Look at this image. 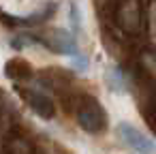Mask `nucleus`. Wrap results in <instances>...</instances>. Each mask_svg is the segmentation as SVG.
<instances>
[{"instance_id":"1","label":"nucleus","mask_w":156,"mask_h":154,"mask_svg":"<svg viewBox=\"0 0 156 154\" xmlns=\"http://www.w3.org/2000/svg\"><path fill=\"white\" fill-rule=\"evenodd\" d=\"M118 137L137 154H156V141L150 139L147 135H143L137 126H133L130 122H120L118 124Z\"/></svg>"},{"instance_id":"5","label":"nucleus","mask_w":156,"mask_h":154,"mask_svg":"<svg viewBox=\"0 0 156 154\" xmlns=\"http://www.w3.org/2000/svg\"><path fill=\"white\" fill-rule=\"evenodd\" d=\"M69 20H71L73 30H75V32H79V28H81V13H79L77 2H71V15H69Z\"/></svg>"},{"instance_id":"4","label":"nucleus","mask_w":156,"mask_h":154,"mask_svg":"<svg viewBox=\"0 0 156 154\" xmlns=\"http://www.w3.org/2000/svg\"><path fill=\"white\" fill-rule=\"evenodd\" d=\"M28 105H30L39 116H43V118H47V120L54 116V105H51V101H49L45 94L37 92V90H30V94H28Z\"/></svg>"},{"instance_id":"3","label":"nucleus","mask_w":156,"mask_h":154,"mask_svg":"<svg viewBox=\"0 0 156 154\" xmlns=\"http://www.w3.org/2000/svg\"><path fill=\"white\" fill-rule=\"evenodd\" d=\"M105 84L113 94H126L128 86H126V77L118 66H107L105 71Z\"/></svg>"},{"instance_id":"6","label":"nucleus","mask_w":156,"mask_h":154,"mask_svg":"<svg viewBox=\"0 0 156 154\" xmlns=\"http://www.w3.org/2000/svg\"><path fill=\"white\" fill-rule=\"evenodd\" d=\"M88 64H90V62H88V58H86V56H81V54H79V56H75V58H71V66H73L75 71L86 73V71H88Z\"/></svg>"},{"instance_id":"2","label":"nucleus","mask_w":156,"mask_h":154,"mask_svg":"<svg viewBox=\"0 0 156 154\" xmlns=\"http://www.w3.org/2000/svg\"><path fill=\"white\" fill-rule=\"evenodd\" d=\"M43 43L49 45V47H51L54 52H58V54H64V56H71V58L79 56V49H77L75 39H73L71 34H66L64 30H54L51 41H43Z\"/></svg>"}]
</instances>
